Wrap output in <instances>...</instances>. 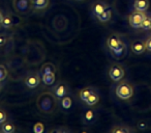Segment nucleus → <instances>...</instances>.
Masks as SVG:
<instances>
[{
  "mask_svg": "<svg viewBox=\"0 0 151 133\" xmlns=\"http://www.w3.org/2000/svg\"><path fill=\"white\" fill-rule=\"evenodd\" d=\"M36 106L42 113H53L58 107V100L56 99L53 93L45 92L40 94L36 99Z\"/></svg>",
  "mask_w": 151,
  "mask_h": 133,
  "instance_id": "nucleus-1",
  "label": "nucleus"
},
{
  "mask_svg": "<svg viewBox=\"0 0 151 133\" xmlns=\"http://www.w3.org/2000/svg\"><path fill=\"white\" fill-rule=\"evenodd\" d=\"M115 94L120 100H129L134 96V89L128 82L122 81L116 86Z\"/></svg>",
  "mask_w": 151,
  "mask_h": 133,
  "instance_id": "nucleus-2",
  "label": "nucleus"
},
{
  "mask_svg": "<svg viewBox=\"0 0 151 133\" xmlns=\"http://www.w3.org/2000/svg\"><path fill=\"white\" fill-rule=\"evenodd\" d=\"M13 7L17 14L20 15H25L29 13L31 9H33L31 0H14Z\"/></svg>",
  "mask_w": 151,
  "mask_h": 133,
  "instance_id": "nucleus-3",
  "label": "nucleus"
},
{
  "mask_svg": "<svg viewBox=\"0 0 151 133\" xmlns=\"http://www.w3.org/2000/svg\"><path fill=\"white\" fill-rule=\"evenodd\" d=\"M125 75V71H124L123 67L119 63H113L110 65L109 68V76L115 82L120 81Z\"/></svg>",
  "mask_w": 151,
  "mask_h": 133,
  "instance_id": "nucleus-4",
  "label": "nucleus"
},
{
  "mask_svg": "<svg viewBox=\"0 0 151 133\" xmlns=\"http://www.w3.org/2000/svg\"><path fill=\"white\" fill-rule=\"evenodd\" d=\"M146 12H139V11H134L128 16V23H129L130 27L132 28H140L141 27V23L142 21L147 17Z\"/></svg>",
  "mask_w": 151,
  "mask_h": 133,
  "instance_id": "nucleus-5",
  "label": "nucleus"
},
{
  "mask_svg": "<svg viewBox=\"0 0 151 133\" xmlns=\"http://www.w3.org/2000/svg\"><path fill=\"white\" fill-rule=\"evenodd\" d=\"M40 80H42V78H40V73L29 72L24 79V83L29 89H36L40 84Z\"/></svg>",
  "mask_w": 151,
  "mask_h": 133,
  "instance_id": "nucleus-6",
  "label": "nucleus"
},
{
  "mask_svg": "<svg viewBox=\"0 0 151 133\" xmlns=\"http://www.w3.org/2000/svg\"><path fill=\"white\" fill-rule=\"evenodd\" d=\"M53 95L56 97L57 100H60L61 98H63L64 96H66L68 94V86L65 82H58L52 89Z\"/></svg>",
  "mask_w": 151,
  "mask_h": 133,
  "instance_id": "nucleus-7",
  "label": "nucleus"
},
{
  "mask_svg": "<svg viewBox=\"0 0 151 133\" xmlns=\"http://www.w3.org/2000/svg\"><path fill=\"white\" fill-rule=\"evenodd\" d=\"M97 118V114L95 112V110L93 109H88L83 113V124H85L86 126H90L93 123H95Z\"/></svg>",
  "mask_w": 151,
  "mask_h": 133,
  "instance_id": "nucleus-8",
  "label": "nucleus"
},
{
  "mask_svg": "<svg viewBox=\"0 0 151 133\" xmlns=\"http://www.w3.org/2000/svg\"><path fill=\"white\" fill-rule=\"evenodd\" d=\"M110 52H111V54L113 55L115 58H117V59L123 58L126 54V44L123 42V41H121L120 44L118 45L115 49H113L112 51H110Z\"/></svg>",
  "mask_w": 151,
  "mask_h": 133,
  "instance_id": "nucleus-9",
  "label": "nucleus"
},
{
  "mask_svg": "<svg viewBox=\"0 0 151 133\" xmlns=\"http://www.w3.org/2000/svg\"><path fill=\"white\" fill-rule=\"evenodd\" d=\"M130 49L134 54H143L146 51V46H145V42L143 41H134L130 45Z\"/></svg>",
  "mask_w": 151,
  "mask_h": 133,
  "instance_id": "nucleus-10",
  "label": "nucleus"
},
{
  "mask_svg": "<svg viewBox=\"0 0 151 133\" xmlns=\"http://www.w3.org/2000/svg\"><path fill=\"white\" fill-rule=\"evenodd\" d=\"M108 7H108V4L104 2V1H96V2H94L92 4V7H91V9H92L93 15L96 17V16H99V14L103 13L104 11H106Z\"/></svg>",
  "mask_w": 151,
  "mask_h": 133,
  "instance_id": "nucleus-11",
  "label": "nucleus"
},
{
  "mask_svg": "<svg viewBox=\"0 0 151 133\" xmlns=\"http://www.w3.org/2000/svg\"><path fill=\"white\" fill-rule=\"evenodd\" d=\"M121 41L122 40L117 34H111V36H109V38L107 39V46L109 48V50L112 51L113 49H115L120 44Z\"/></svg>",
  "mask_w": 151,
  "mask_h": 133,
  "instance_id": "nucleus-12",
  "label": "nucleus"
},
{
  "mask_svg": "<svg viewBox=\"0 0 151 133\" xmlns=\"http://www.w3.org/2000/svg\"><path fill=\"white\" fill-rule=\"evenodd\" d=\"M134 11L147 12L149 9V0H134Z\"/></svg>",
  "mask_w": 151,
  "mask_h": 133,
  "instance_id": "nucleus-13",
  "label": "nucleus"
},
{
  "mask_svg": "<svg viewBox=\"0 0 151 133\" xmlns=\"http://www.w3.org/2000/svg\"><path fill=\"white\" fill-rule=\"evenodd\" d=\"M32 9L35 11H42L46 9L50 4V0H31Z\"/></svg>",
  "mask_w": 151,
  "mask_h": 133,
  "instance_id": "nucleus-14",
  "label": "nucleus"
},
{
  "mask_svg": "<svg viewBox=\"0 0 151 133\" xmlns=\"http://www.w3.org/2000/svg\"><path fill=\"white\" fill-rule=\"evenodd\" d=\"M60 107L63 111H68L73 107V99L68 95L64 96L60 99Z\"/></svg>",
  "mask_w": 151,
  "mask_h": 133,
  "instance_id": "nucleus-15",
  "label": "nucleus"
},
{
  "mask_svg": "<svg viewBox=\"0 0 151 133\" xmlns=\"http://www.w3.org/2000/svg\"><path fill=\"white\" fill-rule=\"evenodd\" d=\"M0 126H1L0 130H1V132H3V133H14L16 131L15 124H14L13 122H9V121H7V122L5 121V122L2 123Z\"/></svg>",
  "mask_w": 151,
  "mask_h": 133,
  "instance_id": "nucleus-16",
  "label": "nucleus"
},
{
  "mask_svg": "<svg viewBox=\"0 0 151 133\" xmlns=\"http://www.w3.org/2000/svg\"><path fill=\"white\" fill-rule=\"evenodd\" d=\"M97 20L101 23H106V22L110 21L112 18V9L110 7H108L106 11H104L101 14H99V16H96Z\"/></svg>",
  "mask_w": 151,
  "mask_h": 133,
  "instance_id": "nucleus-17",
  "label": "nucleus"
},
{
  "mask_svg": "<svg viewBox=\"0 0 151 133\" xmlns=\"http://www.w3.org/2000/svg\"><path fill=\"white\" fill-rule=\"evenodd\" d=\"M13 25H14V20L12 15L11 14H5L3 16L2 22H1V27L4 28V29H9V28L13 27Z\"/></svg>",
  "mask_w": 151,
  "mask_h": 133,
  "instance_id": "nucleus-18",
  "label": "nucleus"
},
{
  "mask_svg": "<svg viewBox=\"0 0 151 133\" xmlns=\"http://www.w3.org/2000/svg\"><path fill=\"white\" fill-rule=\"evenodd\" d=\"M48 73H56V67L51 63H47L42 65V67L40 70V75H42V76L45 74H48Z\"/></svg>",
  "mask_w": 151,
  "mask_h": 133,
  "instance_id": "nucleus-19",
  "label": "nucleus"
},
{
  "mask_svg": "<svg viewBox=\"0 0 151 133\" xmlns=\"http://www.w3.org/2000/svg\"><path fill=\"white\" fill-rule=\"evenodd\" d=\"M42 82L46 85H53L56 80V73H48L42 76Z\"/></svg>",
  "mask_w": 151,
  "mask_h": 133,
  "instance_id": "nucleus-20",
  "label": "nucleus"
},
{
  "mask_svg": "<svg viewBox=\"0 0 151 133\" xmlns=\"http://www.w3.org/2000/svg\"><path fill=\"white\" fill-rule=\"evenodd\" d=\"M99 95L97 92L94 91L88 98H87V100L85 101V103H86L88 106H93V105H95V104L99 103Z\"/></svg>",
  "mask_w": 151,
  "mask_h": 133,
  "instance_id": "nucleus-21",
  "label": "nucleus"
},
{
  "mask_svg": "<svg viewBox=\"0 0 151 133\" xmlns=\"http://www.w3.org/2000/svg\"><path fill=\"white\" fill-rule=\"evenodd\" d=\"M94 92V89L91 86L89 87H85V89H81L80 93H79V97H80V99L82 100L83 102H85L87 100V98L89 97V96L91 95V94Z\"/></svg>",
  "mask_w": 151,
  "mask_h": 133,
  "instance_id": "nucleus-22",
  "label": "nucleus"
},
{
  "mask_svg": "<svg viewBox=\"0 0 151 133\" xmlns=\"http://www.w3.org/2000/svg\"><path fill=\"white\" fill-rule=\"evenodd\" d=\"M132 131V128L124 125H119V126H115L114 128L111 129L110 132L111 133H130Z\"/></svg>",
  "mask_w": 151,
  "mask_h": 133,
  "instance_id": "nucleus-23",
  "label": "nucleus"
},
{
  "mask_svg": "<svg viewBox=\"0 0 151 133\" xmlns=\"http://www.w3.org/2000/svg\"><path fill=\"white\" fill-rule=\"evenodd\" d=\"M142 29L144 30H150L151 29V23H150V17L149 16H147L146 18H145L144 20L142 21V23H141V27Z\"/></svg>",
  "mask_w": 151,
  "mask_h": 133,
  "instance_id": "nucleus-24",
  "label": "nucleus"
},
{
  "mask_svg": "<svg viewBox=\"0 0 151 133\" xmlns=\"http://www.w3.org/2000/svg\"><path fill=\"white\" fill-rule=\"evenodd\" d=\"M33 131L35 133H42L45 131V125L42 122H37L33 126Z\"/></svg>",
  "mask_w": 151,
  "mask_h": 133,
  "instance_id": "nucleus-25",
  "label": "nucleus"
},
{
  "mask_svg": "<svg viewBox=\"0 0 151 133\" xmlns=\"http://www.w3.org/2000/svg\"><path fill=\"white\" fill-rule=\"evenodd\" d=\"M7 77V70L3 65H0V82Z\"/></svg>",
  "mask_w": 151,
  "mask_h": 133,
  "instance_id": "nucleus-26",
  "label": "nucleus"
},
{
  "mask_svg": "<svg viewBox=\"0 0 151 133\" xmlns=\"http://www.w3.org/2000/svg\"><path fill=\"white\" fill-rule=\"evenodd\" d=\"M67 132H71V130L66 128V127H60V128H55L50 130V133H67Z\"/></svg>",
  "mask_w": 151,
  "mask_h": 133,
  "instance_id": "nucleus-27",
  "label": "nucleus"
},
{
  "mask_svg": "<svg viewBox=\"0 0 151 133\" xmlns=\"http://www.w3.org/2000/svg\"><path fill=\"white\" fill-rule=\"evenodd\" d=\"M6 118H7V114L5 112V110L0 107V125L2 124V123H4L6 121Z\"/></svg>",
  "mask_w": 151,
  "mask_h": 133,
  "instance_id": "nucleus-28",
  "label": "nucleus"
},
{
  "mask_svg": "<svg viewBox=\"0 0 151 133\" xmlns=\"http://www.w3.org/2000/svg\"><path fill=\"white\" fill-rule=\"evenodd\" d=\"M9 41V36L5 33H0V47L4 46Z\"/></svg>",
  "mask_w": 151,
  "mask_h": 133,
  "instance_id": "nucleus-29",
  "label": "nucleus"
},
{
  "mask_svg": "<svg viewBox=\"0 0 151 133\" xmlns=\"http://www.w3.org/2000/svg\"><path fill=\"white\" fill-rule=\"evenodd\" d=\"M137 127H138V129H140V130H146L148 125H147V123L144 122V121H139V122L137 123Z\"/></svg>",
  "mask_w": 151,
  "mask_h": 133,
  "instance_id": "nucleus-30",
  "label": "nucleus"
},
{
  "mask_svg": "<svg viewBox=\"0 0 151 133\" xmlns=\"http://www.w3.org/2000/svg\"><path fill=\"white\" fill-rule=\"evenodd\" d=\"M145 46H146V50L151 52V36H149V38L145 41Z\"/></svg>",
  "mask_w": 151,
  "mask_h": 133,
  "instance_id": "nucleus-31",
  "label": "nucleus"
},
{
  "mask_svg": "<svg viewBox=\"0 0 151 133\" xmlns=\"http://www.w3.org/2000/svg\"><path fill=\"white\" fill-rule=\"evenodd\" d=\"M3 14L1 13V12H0V26H1V22H2V19H3Z\"/></svg>",
  "mask_w": 151,
  "mask_h": 133,
  "instance_id": "nucleus-32",
  "label": "nucleus"
},
{
  "mask_svg": "<svg viewBox=\"0 0 151 133\" xmlns=\"http://www.w3.org/2000/svg\"><path fill=\"white\" fill-rule=\"evenodd\" d=\"M77 1H82V0H77Z\"/></svg>",
  "mask_w": 151,
  "mask_h": 133,
  "instance_id": "nucleus-33",
  "label": "nucleus"
},
{
  "mask_svg": "<svg viewBox=\"0 0 151 133\" xmlns=\"http://www.w3.org/2000/svg\"><path fill=\"white\" fill-rule=\"evenodd\" d=\"M150 23H151V17H150Z\"/></svg>",
  "mask_w": 151,
  "mask_h": 133,
  "instance_id": "nucleus-34",
  "label": "nucleus"
},
{
  "mask_svg": "<svg viewBox=\"0 0 151 133\" xmlns=\"http://www.w3.org/2000/svg\"></svg>",
  "mask_w": 151,
  "mask_h": 133,
  "instance_id": "nucleus-35",
  "label": "nucleus"
}]
</instances>
